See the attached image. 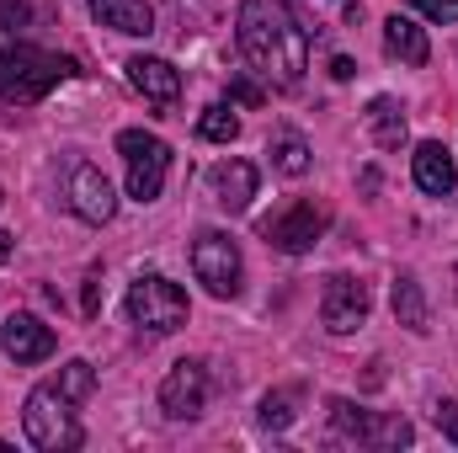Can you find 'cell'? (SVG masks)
Returning <instances> with one entry per match:
<instances>
[{"label":"cell","mask_w":458,"mask_h":453,"mask_svg":"<svg viewBox=\"0 0 458 453\" xmlns=\"http://www.w3.org/2000/svg\"><path fill=\"white\" fill-rule=\"evenodd\" d=\"M320 235H326V214H320L315 203H288L283 214L261 219V240L277 245L283 256H304V251H315Z\"/></svg>","instance_id":"ba28073f"},{"label":"cell","mask_w":458,"mask_h":453,"mask_svg":"<svg viewBox=\"0 0 458 453\" xmlns=\"http://www.w3.org/2000/svg\"><path fill=\"white\" fill-rule=\"evenodd\" d=\"M394 315H400V326L427 331V299H421V283H416L411 272L394 278Z\"/></svg>","instance_id":"ffe728a7"},{"label":"cell","mask_w":458,"mask_h":453,"mask_svg":"<svg viewBox=\"0 0 458 453\" xmlns=\"http://www.w3.org/2000/svg\"><path fill=\"white\" fill-rule=\"evenodd\" d=\"M267 155H272V166H277L283 176H304V171H310V144H304L293 128H277V133L267 139Z\"/></svg>","instance_id":"d6986e66"},{"label":"cell","mask_w":458,"mask_h":453,"mask_svg":"<svg viewBox=\"0 0 458 453\" xmlns=\"http://www.w3.org/2000/svg\"><path fill=\"white\" fill-rule=\"evenodd\" d=\"M91 389H97V373H91V363H86V357L64 363V368H59V379L38 384V389L27 395V406H21L27 443H32V449H43V453L81 449V416H75V406H81Z\"/></svg>","instance_id":"7a4b0ae2"},{"label":"cell","mask_w":458,"mask_h":453,"mask_svg":"<svg viewBox=\"0 0 458 453\" xmlns=\"http://www.w3.org/2000/svg\"><path fill=\"white\" fill-rule=\"evenodd\" d=\"M208 187H214V203L225 214H245L250 198H256V166L250 160H219L208 171Z\"/></svg>","instance_id":"5bb4252c"},{"label":"cell","mask_w":458,"mask_h":453,"mask_svg":"<svg viewBox=\"0 0 458 453\" xmlns=\"http://www.w3.org/2000/svg\"><path fill=\"white\" fill-rule=\"evenodd\" d=\"M97 304H102V283L91 278V283H86V315H97Z\"/></svg>","instance_id":"4316f807"},{"label":"cell","mask_w":458,"mask_h":453,"mask_svg":"<svg viewBox=\"0 0 458 453\" xmlns=\"http://www.w3.org/2000/svg\"><path fill=\"white\" fill-rule=\"evenodd\" d=\"M70 209H75L86 225H107L117 214L113 182H107L97 166H75V171H70Z\"/></svg>","instance_id":"8fae6325"},{"label":"cell","mask_w":458,"mask_h":453,"mask_svg":"<svg viewBox=\"0 0 458 453\" xmlns=\"http://www.w3.org/2000/svg\"><path fill=\"white\" fill-rule=\"evenodd\" d=\"M128 321L144 326V331H160V337L176 331V326H187V294H182V283H171L160 272L133 278V288H128Z\"/></svg>","instance_id":"5b68a950"},{"label":"cell","mask_w":458,"mask_h":453,"mask_svg":"<svg viewBox=\"0 0 458 453\" xmlns=\"http://www.w3.org/2000/svg\"><path fill=\"white\" fill-rule=\"evenodd\" d=\"M293 422V395L288 389H277V395H267L261 400V427H272V432H283Z\"/></svg>","instance_id":"7402d4cb"},{"label":"cell","mask_w":458,"mask_h":453,"mask_svg":"<svg viewBox=\"0 0 458 453\" xmlns=\"http://www.w3.org/2000/svg\"><path fill=\"white\" fill-rule=\"evenodd\" d=\"M0 346H5V357H11V363H43V357H54L59 337H54L38 315L16 310V315L0 326Z\"/></svg>","instance_id":"7c38bea8"},{"label":"cell","mask_w":458,"mask_h":453,"mask_svg":"<svg viewBox=\"0 0 458 453\" xmlns=\"http://www.w3.org/2000/svg\"><path fill=\"white\" fill-rule=\"evenodd\" d=\"M331 427L342 443L357 449H411V422L405 416H389V411H362L352 400H331Z\"/></svg>","instance_id":"8992f818"},{"label":"cell","mask_w":458,"mask_h":453,"mask_svg":"<svg viewBox=\"0 0 458 453\" xmlns=\"http://www.w3.org/2000/svg\"><path fill=\"white\" fill-rule=\"evenodd\" d=\"M411 5L432 21H458V0H411Z\"/></svg>","instance_id":"cb8c5ba5"},{"label":"cell","mask_w":458,"mask_h":453,"mask_svg":"<svg viewBox=\"0 0 458 453\" xmlns=\"http://www.w3.org/2000/svg\"><path fill=\"white\" fill-rule=\"evenodd\" d=\"M229 97H234V102H245V107H256V102H261V91H256L250 81H234V86H229Z\"/></svg>","instance_id":"484cf974"},{"label":"cell","mask_w":458,"mask_h":453,"mask_svg":"<svg viewBox=\"0 0 458 453\" xmlns=\"http://www.w3.org/2000/svg\"><path fill=\"white\" fill-rule=\"evenodd\" d=\"M368 304H373V299H368V283L336 272V278L326 283V294H320V321H326L331 337H346V331H357V326L368 321Z\"/></svg>","instance_id":"30bf717a"},{"label":"cell","mask_w":458,"mask_h":453,"mask_svg":"<svg viewBox=\"0 0 458 453\" xmlns=\"http://www.w3.org/2000/svg\"><path fill=\"white\" fill-rule=\"evenodd\" d=\"M192 272H198V283L214 294V299H234L240 294V245L219 235V229H208V235H198V245H192Z\"/></svg>","instance_id":"52a82bcc"},{"label":"cell","mask_w":458,"mask_h":453,"mask_svg":"<svg viewBox=\"0 0 458 453\" xmlns=\"http://www.w3.org/2000/svg\"><path fill=\"white\" fill-rule=\"evenodd\" d=\"M331 75H336V81H352V75H357V64H352V59H331Z\"/></svg>","instance_id":"83f0119b"},{"label":"cell","mask_w":458,"mask_h":453,"mask_svg":"<svg viewBox=\"0 0 458 453\" xmlns=\"http://www.w3.org/2000/svg\"><path fill=\"white\" fill-rule=\"evenodd\" d=\"M384 48H389L394 59H405V64H427V59H432L427 32H421L411 16H389V21H384Z\"/></svg>","instance_id":"e0dca14e"},{"label":"cell","mask_w":458,"mask_h":453,"mask_svg":"<svg viewBox=\"0 0 458 453\" xmlns=\"http://www.w3.org/2000/svg\"><path fill=\"white\" fill-rule=\"evenodd\" d=\"M81 64L70 54H48L38 43H5L0 48V102L11 107H32L43 102L59 81H70Z\"/></svg>","instance_id":"3957f363"},{"label":"cell","mask_w":458,"mask_h":453,"mask_svg":"<svg viewBox=\"0 0 458 453\" xmlns=\"http://www.w3.org/2000/svg\"><path fill=\"white\" fill-rule=\"evenodd\" d=\"M203 406H208V373H203V363H176L160 379V411L171 422H192V416H203Z\"/></svg>","instance_id":"9c48e42d"},{"label":"cell","mask_w":458,"mask_h":453,"mask_svg":"<svg viewBox=\"0 0 458 453\" xmlns=\"http://www.w3.org/2000/svg\"><path fill=\"white\" fill-rule=\"evenodd\" d=\"M128 81H133V91H139L144 102H155V107H176V97H182V75H176V64L149 59V54L128 59Z\"/></svg>","instance_id":"4fadbf2b"},{"label":"cell","mask_w":458,"mask_h":453,"mask_svg":"<svg viewBox=\"0 0 458 453\" xmlns=\"http://www.w3.org/2000/svg\"><path fill=\"white\" fill-rule=\"evenodd\" d=\"M117 155L128 160V198L155 203L160 187H165V171H171V144H165L160 133L123 128V133H117Z\"/></svg>","instance_id":"277c9868"},{"label":"cell","mask_w":458,"mask_h":453,"mask_svg":"<svg viewBox=\"0 0 458 453\" xmlns=\"http://www.w3.org/2000/svg\"><path fill=\"white\" fill-rule=\"evenodd\" d=\"M11 245H16V235H5V229H0V267L11 261Z\"/></svg>","instance_id":"f1b7e54d"},{"label":"cell","mask_w":458,"mask_h":453,"mask_svg":"<svg viewBox=\"0 0 458 453\" xmlns=\"http://www.w3.org/2000/svg\"><path fill=\"white\" fill-rule=\"evenodd\" d=\"M198 133L214 139V144H229V139H240V117L229 113V107H208V113L198 117Z\"/></svg>","instance_id":"44dd1931"},{"label":"cell","mask_w":458,"mask_h":453,"mask_svg":"<svg viewBox=\"0 0 458 453\" xmlns=\"http://www.w3.org/2000/svg\"><path fill=\"white\" fill-rule=\"evenodd\" d=\"M362 117H368V128H373L378 150H400V144H405V113H400V102H394V97H373Z\"/></svg>","instance_id":"ac0fdd59"},{"label":"cell","mask_w":458,"mask_h":453,"mask_svg":"<svg viewBox=\"0 0 458 453\" xmlns=\"http://www.w3.org/2000/svg\"><path fill=\"white\" fill-rule=\"evenodd\" d=\"M240 54L272 86H299L310 70V32L283 0H240Z\"/></svg>","instance_id":"6da1fadb"},{"label":"cell","mask_w":458,"mask_h":453,"mask_svg":"<svg viewBox=\"0 0 458 453\" xmlns=\"http://www.w3.org/2000/svg\"><path fill=\"white\" fill-rule=\"evenodd\" d=\"M437 427H443V438L458 449V406L454 400H437Z\"/></svg>","instance_id":"d4e9b609"},{"label":"cell","mask_w":458,"mask_h":453,"mask_svg":"<svg viewBox=\"0 0 458 453\" xmlns=\"http://www.w3.org/2000/svg\"><path fill=\"white\" fill-rule=\"evenodd\" d=\"M86 5H91V16H97L102 27H113V32H128V38L155 32V11H149L144 0H86Z\"/></svg>","instance_id":"2e32d148"},{"label":"cell","mask_w":458,"mask_h":453,"mask_svg":"<svg viewBox=\"0 0 458 453\" xmlns=\"http://www.w3.org/2000/svg\"><path fill=\"white\" fill-rule=\"evenodd\" d=\"M411 171H416V187H421L427 198H454L458 171H454V155H448L437 139L416 144V155H411Z\"/></svg>","instance_id":"9a60e30c"},{"label":"cell","mask_w":458,"mask_h":453,"mask_svg":"<svg viewBox=\"0 0 458 453\" xmlns=\"http://www.w3.org/2000/svg\"><path fill=\"white\" fill-rule=\"evenodd\" d=\"M27 16H32V0H0V32L27 27Z\"/></svg>","instance_id":"603a6c76"}]
</instances>
